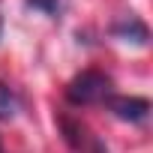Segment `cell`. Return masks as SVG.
Returning <instances> with one entry per match:
<instances>
[{"label":"cell","mask_w":153,"mask_h":153,"mask_svg":"<svg viewBox=\"0 0 153 153\" xmlns=\"http://www.w3.org/2000/svg\"><path fill=\"white\" fill-rule=\"evenodd\" d=\"M108 93H111V78L96 72V69H84L66 87V99L72 105H93V102L108 99Z\"/></svg>","instance_id":"obj_1"},{"label":"cell","mask_w":153,"mask_h":153,"mask_svg":"<svg viewBox=\"0 0 153 153\" xmlns=\"http://www.w3.org/2000/svg\"><path fill=\"white\" fill-rule=\"evenodd\" d=\"M108 108L117 120H126V123H141L150 114V102L141 96H108Z\"/></svg>","instance_id":"obj_2"},{"label":"cell","mask_w":153,"mask_h":153,"mask_svg":"<svg viewBox=\"0 0 153 153\" xmlns=\"http://www.w3.org/2000/svg\"><path fill=\"white\" fill-rule=\"evenodd\" d=\"M114 33L120 36V39H132V42H138V45H144L147 42V27L141 24V21H135V18H129V21H123V24H117L114 27Z\"/></svg>","instance_id":"obj_3"},{"label":"cell","mask_w":153,"mask_h":153,"mask_svg":"<svg viewBox=\"0 0 153 153\" xmlns=\"http://www.w3.org/2000/svg\"><path fill=\"white\" fill-rule=\"evenodd\" d=\"M18 114V96L0 81V120H12Z\"/></svg>","instance_id":"obj_4"},{"label":"cell","mask_w":153,"mask_h":153,"mask_svg":"<svg viewBox=\"0 0 153 153\" xmlns=\"http://www.w3.org/2000/svg\"><path fill=\"white\" fill-rule=\"evenodd\" d=\"M27 6H33V9L45 12V15H54L57 6H60V0H27Z\"/></svg>","instance_id":"obj_5"},{"label":"cell","mask_w":153,"mask_h":153,"mask_svg":"<svg viewBox=\"0 0 153 153\" xmlns=\"http://www.w3.org/2000/svg\"><path fill=\"white\" fill-rule=\"evenodd\" d=\"M0 36H3V15H0Z\"/></svg>","instance_id":"obj_6"},{"label":"cell","mask_w":153,"mask_h":153,"mask_svg":"<svg viewBox=\"0 0 153 153\" xmlns=\"http://www.w3.org/2000/svg\"><path fill=\"white\" fill-rule=\"evenodd\" d=\"M0 153H3V144H0Z\"/></svg>","instance_id":"obj_7"}]
</instances>
